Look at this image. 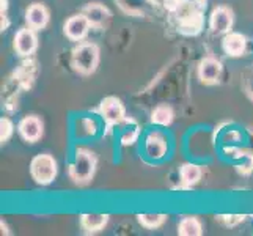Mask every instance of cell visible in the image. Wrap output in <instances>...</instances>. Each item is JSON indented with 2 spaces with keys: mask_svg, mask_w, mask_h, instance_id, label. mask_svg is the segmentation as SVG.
Listing matches in <instances>:
<instances>
[{
  "mask_svg": "<svg viewBox=\"0 0 253 236\" xmlns=\"http://www.w3.org/2000/svg\"><path fill=\"white\" fill-rule=\"evenodd\" d=\"M174 17H176L178 22V30L182 35L195 37V35H198L203 30L205 25L203 8L198 6L194 0H184V3L174 13Z\"/></svg>",
  "mask_w": 253,
  "mask_h": 236,
  "instance_id": "obj_1",
  "label": "cell"
},
{
  "mask_svg": "<svg viewBox=\"0 0 253 236\" xmlns=\"http://www.w3.org/2000/svg\"><path fill=\"white\" fill-rule=\"evenodd\" d=\"M98 159L96 154L88 148H77L74 154V161L69 165V178L76 185H86L94 177Z\"/></svg>",
  "mask_w": 253,
  "mask_h": 236,
  "instance_id": "obj_2",
  "label": "cell"
},
{
  "mask_svg": "<svg viewBox=\"0 0 253 236\" xmlns=\"http://www.w3.org/2000/svg\"><path fill=\"white\" fill-rule=\"evenodd\" d=\"M99 47L94 43H79V46L73 49L71 63L77 73L90 76L99 65Z\"/></svg>",
  "mask_w": 253,
  "mask_h": 236,
  "instance_id": "obj_3",
  "label": "cell"
},
{
  "mask_svg": "<svg viewBox=\"0 0 253 236\" xmlns=\"http://www.w3.org/2000/svg\"><path fill=\"white\" fill-rule=\"evenodd\" d=\"M57 161L49 153L37 154L30 162V175L32 178L41 186H47L57 178Z\"/></svg>",
  "mask_w": 253,
  "mask_h": 236,
  "instance_id": "obj_4",
  "label": "cell"
},
{
  "mask_svg": "<svg viewBox=\"0 0 253 236\" xmlns=\"http://www.w3.org/2000/svg\"><path fill=\"white\" fill-rule=\"evenodd\" d=\"M101 117L107 123V126H115L121 125L126 120V109L121 99L115 98V96H107L106 99H102L99 106Z\"/></svg>",
  "mask_w": 253,
  "mask_h": 236,
  "instance_id": "obj_5",
  "label": "cell"
},
{
  "mask_svg": "<svg viewBox=\"0 0 253 236\" xmlns=\"http://www.w3.org/2000/svg\"><path fill=\"white\" fill-rule=\"evenodd\" d=\"M234 14L228 6H217L209 17V30L212 35H226L231 32Z\"/></svg>",
  "mask_w": 253,
  "mask_h": 236,
  "instance_id": "obj_6",
  "label": "cell"
},
{
  "mask_svg": "<svg viewBox=\"0 0 253 236\" xmlns=\"http://www.w3.org/2000/svg\"><path fill=\"white\" fill-rule=\"evenodd\" d=\"M223 66L220 63V60H217L215 57H205L202 62L198 63V79L200 82L205 85H214L220 81L222 77Z\"/></svg>",
  "mask_w": 253,
  "mask_h": 236,
  "instance_id": "obj_7",
  "label": "cell"
},
{
  "mask_svg": "<svg viewBox=\"0 0 253 236\" xmlns=\"http://www.w3.org/2000/svg\"><path fill=\"white\" fill-rule=\"evenodd\" d=\"M38 47V38L37 33L32 27H25L17 30L14 35V49L21 57H30L35 54V50Z\"/></svg>",
  "mask_w": 253,
  "mask_h": 236,
  "instance_id": "obj_8",
  "label": "cell"
},
{
  "mask_svg": "<svg viewBox=\"0 0 253 236\" xmlns=\"http://www.w3.org/2000/svg\"><path fill=\"white\" fill-rule=\"evenodd\" d=\"M90 29H91V24L88 22V19H86L84 13H79V14L68 17L65 22L63 32L71 41H82L86 35H88Z\"/></svg>",
  "mask_w": 253,
  "mask_h": 236,
  "instance_id": "obj_9",
  "label": "cell"
},
{
  "mask_svg": "<svg viewBox=\"0 0 253 236\" xmlns=\"http://www.w3.org/2000/svg\"><path fill=\"white\" fill-rule=\"evenodd\" d=\"M40 73V66L38 62L35 58H27L19 65V68L14 71V81L16 84L21 87V89H30L35 84Z\"/></svg>",
  "mask_w": 253,
  "mask_h": 236,
  "instance_id": "obj_10",
  "label": "cell"
},
{
  "mask_svg": "<svg viewBox=\"0 0 253 236\" xmlns=\"http://www.w3.org/2000/svg\"><path fill=\"white\" fill-rule=\"evenodd\" d=\"M42 129H44V126H42V121L37 115L24 117L19 121V125H17V131H19L21 137L29 143H35V142L40 141L41 136H42Z\"/></svg>",
  "mask_w": 253,
  "mask_h": 236,
  "instance_id": "obj_11",
  "label": "cell"
},
{
  "mask_svg": "<svg viewBox=\"0 0 253 236\" xmlns=\"http://www.w3.org/2000/svg\"><path fill=\"white\" fill-rule=\"evenodd\" d=\"M82 13L85 14V17L91 24V27H94V29L107 27V24H109L110 17H112V13H110L109 8L106 5L99 3V2L88 3L82 10Z\"/></svg>",
  "mask_w": 253,
  "mask_h": 236,
  "instance_id": "obj_12",
  "label": "cell"
},
{
  "mask_svg": "<svg viewBox=\"0 0 253 236\" xmlns=\"http://www.w3.org/2000/svg\"><path fill=\"white\" fill-rule=\"evenodd\" d=\"M25 22L33 30H41L49 24V10L40 2L32 3L25 11Z\"/></svg>",
  "mask_w": 253,
  "mask_h": 236,
  "instance_id": "obj_13",
  "label": "cell"
},
{
  "mask_svg": "<svg viewBox=\"0 0 253 236\" xmlns=\"http://www.w3.org/2000/svg\"><path fill=\"white\" fill-rule=\"evenodd\" d=\"M222 47L226 55L230 57H241L247 49V38L242 33L230 32L226 33L222 40Z\"/></svg>",
  "mask_w": 253,
  "mask_h": 236,
  "instance_id": "obj_14",
  "label": "cell"
},
{
  "mask_svg": "<svg viewBox=\"0 0 253 236\" xmlns=\"http://www.w3.org/2000/svg\"><path fill=\"white\" fill-rule=\"evenodd\" d=\"M167 141L159 133H151L145 139V151L151 159H162L167 153Z\"/></svg>",
  "mask_w": 253,
  "mask_h": 236,
  "instance_id": "obj_15",
  "label": "cell"
},
{
  "mask_svg": "<svg viewBox=\"0 0 253 236\" xmlns=\"http://www.w3.org/2000/svg\"><path fill=\"white\" fill-rule=\"evenodd\" d=\"M115 2L123 13L137 17L145 16L153 6H156L153 0H115Z\"/></svg>",
  "mask_w": 253,
  "mask_h": 236,
  "instance_id": "obj_16",
  "label": "cell"
},
{
  "mask_svg": "<svg viewBox=\"0 0 253 236\" xmlns=\"http://www.w3.org/2000/svg\"><path fill=\"white\" fill-rule=\"evenodd\" d=\"M109 214H82L81 216V225L85 230V233H98L101 232L104 227L109 222Z\"/></svg>",
  "mask_w": 253,
  "mask_h": 236,
  "instance_id": "obj_17",
  "label": "cell"
},
{
  "mask_svg": "<svg viewBox=\"0 0 253 236\" xmlns=\"http://www.w3.org/2000/svg\"><path fill=\"white\" fill-rule=\"evenodd\" d=\"M202 169L197 164H184L179 170V177H181V183L184 188H192L195 186L197 183L202 180Z\"/></svg>",
  "mask_w": 253,
  "mask_h": 236,
  "instance_id": "obj_18",
  "label": "cell"
},
{
  "mask_svg": "<svg viewBox=\"0 0 253 236\" xmlns=\"http://www.w3.org/2000/svg\"><path fill=\"white\" fill-rule=\"evenodd\" d=\"M178 233L181 236H200L203 233V225L195 216L182 217L181 222L178 224Z\"/></svg>",
  "mask_w": 253,
  "mask_h": 236,
  "instance_id": "obj_19",
  "label": "cell"
},
{
  "mask_svg": "<svg viewBox=\"0 0 253 236\" xmlns=\"http://www.w3.org/2000/svg\"><path fill=\"white\" fill-rule=\"evenodd\" d=\"M173 117H174L173 109L167 106V104H161L151 113V123L159 126H169L173 121Z\"/></svg>",
  "mask_w": 253,
  "mask_h": 236,
  "instance_id": "obj_20",
  "label": "cell"
},
{
  "mask_svg": "<svg viewBox=\"0 0 253 236\" xmlns=\"http://www.w3.org/2000/svg\"><path fill=\"white\" fill-rule=\"evenodd\" d=\"M167 217L169 216H165V214H138L137 221L142 227H145V229L154 230V229L162 227L165 224V221H167Z\"/></svg>",
  "mask_w": 253,
  "mask_h": 236,
  "instance_id": "obj_21",
  "label": "cell"
},
{
  "mask_svg": "<svg viewBox=\"0 0 253 236\" xmlns=\"http://www.w3.org/2000/svg\"><path fill=\"white\" fill-rule=\"evenodd\" d=\"M137 139H138V126H137V123H134L132 128L127 126V128L123 129L120 141H121V145L127 146V145H134L137 142Z\"/></svg>",
  "mask_w": 253,
  "mask_h": 236,
  "instance_id": "obj_22",
  "label": "cell"
},
{
  "mask_svg": "<svg viewBox=\"0 0 253 236\" xmlns=\"http://www.w3.org/2000/svg\"><path fill=\"white\" fill-rule=\"evenodd\" d=\"M13 121L6 117H2V120H0V142L5 143L13 136Z\"/></svg>",
  "mask_w": 253,
  "mask_h": 236,
  "instance_id": "obj_23",
  "label": "cell"
},
{
  "mask_svg": "<svg viewBox=\"0 0 253 236\" xmlns=\"http://www.w3.org/2000/svg\"><path fill=\"white\" fill-rule=\"evenodd\" d=\"M244 219H246V216H241V214H231V216L230 214H220V216H215V221L222 222L226 227H234V225L244 222Z\"/></svg>",
  "mask_w": 253,
  "mask_h": 236,
  "instance_id": "obj_24",
  "label": "cell"
},
{
  "mask_svg": "<svg viewBox=\"0 0 253 236\" xmlns=\"http://www.w3.org/2000/svg\"><path fill=\"white\" fill-rule=\"evenodd\" d=\"M244 90H246L247 96L253 101V69H249L244 74Z\"/></svg>",
  "mask_w": 253,
  "mask_h": 236,
  "instance_id": "obj_25",
  "label": "cell"
},
{
  "mask_svg": "<svg viewBox=\"0 0 253 236\" xmlns=\"http://www.w3.org/2000/svg\"><path fill=\"white\" fill-rule=\"evenodd\" d=\"M182 3H184V0H164L162 8H165V10H167L169 13L174 14L181 8Z\"/></svg>",
  "mask_w": 253,
  "mask_h": 236,
  "instance_id": "obj_26",
  "label": "cell"
},
{
  "mask_svg": "<svg viewBox=\"0 0 253 236\" xmlns=\"http://www.w3.org/2000/svg\"><path fill=\"white\" fill-rule=\"evenodd\" d=\"M0 227H2V235H8V233H10V232H8V227H6V224L2 221V222H0Z\"/></svg>",
  "mask_w": 253,
  "mask_h": 236,
  "instance_id": "obj_27",
  "label": "cell"
},
{
  "mask_svg": "<svg viewBox=\"0 0 253 236\" xmlns=\"http://www.w3.org/2000/svg\"><path fill=\"white\" fill-rule=\"evenodd\" d=\"M162 2H164V0H153V3H154L156 6H158V5H161V6H162Z\"/></svg>",
  "mask_w": 253,
  "mask_h": 236,
  "instance_id": "obj_28",
  "label": "cell"
}]
</instances>
